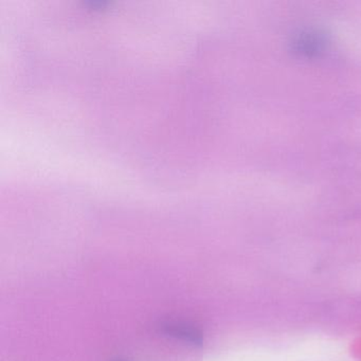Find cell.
Returning <instances> with one entry per match:
<instances>
[{
	"mask_svg": "<svg viewBox=\"0 0 361 361\" xmlns=\"http://www.w3.org/2000/svg\"><path fill=\"white\" fill-rule=\"evenodd\" d=\"M158 331L166 337L183 342L192 348H202L204 343V335L202 329L188 321L168 319L158 324Z\"/></svg>",
	"mask_w": 361,
	"mask_h": 361,
	"instance_id": "1",
	"label": "cell"
},
{
	"mask_svg": "<svg viewBox=\"0 0 361 361\" xmlns=\"http://www.w3.org/2000/svg\"><path fill=\"white\" fill-rule=\"evenodd\" d=\"M117 361H126V360H117Z\"/></svg>",
	"mask_w": 361,
	"mask_h": 361,
	"instance_id": "2",
	"label": "cell"
}]
</instances>
